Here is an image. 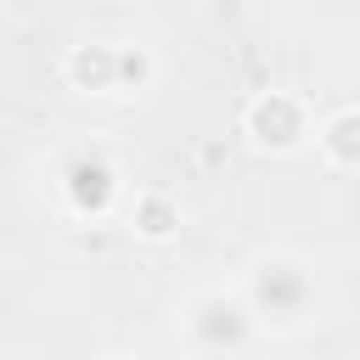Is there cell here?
<instances>
[{"label":"cell","instance_id":"obj_7","mask_svg":"<svg viewBox=\"0 0 360 360\" xmlns=\"http://www.w3.org/2000/svg\"><path fill=\"white\" fill-rule=\"evenodd\" d=\"M315 152H321L326 169H338V174H360V107H332V112H321Z\"/></svg>","mask_w":360,"mask_h":360},{"label":"cell","instance_id":"obj_6","mask_svg":"<svg viewBox=\"0 0 360 360\" xmlns=\"http://www.w3.org/2000/svg\"><path fill=\"white\" fill-rule=\"evenodd\" d=\"M62 84L79 96H118V39H79L62 51Z\"/></svg>","mask_w":360,"mask_h":360},{"label":"cell","instance_id":"obj_3","mask_svg":"<svg viewBox=\"0 0 360 360\" xmlns=\"http://www.w3.org/2000/svg\"><path fill=\"white\" fill-rule=\"evenodd\" d=\"M174 332H180L191 360H236L259 338V321H253V309L236 287H197L180 304Z\"/></svg>","mask_w":360,"mask_h":360},{"label":"cell","instance_id":"obj_9","mask_svg":"<svg viewBox=\"0 0 360 360\" xmlns=\"http://www.w3.org/2000/svg\"><path fill=\"white\" fill-rule=\"evenodd\" d=\"M96 360H141V354H124V349H112V354H96Z\"/></svg>","mask_w":360,"mask_h":360},{"label":"cell","instance_id":"obj_1","mask_svg":"<svg viewBox=\"0 0 360 360\" xmlns=\"http://www.w3.org/2000/svg\"><path fill=\"white\" fill-rule=\"evenodd\" d=\"M236 292L248 298L259 332H270V338H287V332L315 326V321H321V304H326L315 264H309L304 253H292V248H264V253H253V259L242 264Z\"/></svg>","mask_w":360,"mask_h":360},{"label":"cell","instance_id":"obj_5","mask_svg":"<svg viewBox=\"0 0 360 360\" xmlns=\"http://www.w3.org/2000/svg\"><path fill=\"white\" fill-rule=\"evenodd\" d=\"M124 231H129L135 242H146V248H163V242H174V236L186 231V208H180L174 191L141 186V191H129V202H124Z\"/></svg>","mask_w":360,"mask_h":360},{"label":"cell","instance_id":"obj_2","mask_svg":"<svg viewBox=\"0 0 360 360\" xmlns=\"http://www.w3.org/2000/svg\"><path fill=\"white\" fill-rule=\"evenodd\" d=\"M51 197L68 219H107L112 208L129 202L124 191V163L101 141H73L51 163Z\"/></svg>","mask_w":360,"mask_h":360},{"label":"cell","instance_id":"obj_8","mask_svg":"<svg viewBox=\"0 0 360 360\" xmlns=\"http://www.w3.org/2000/svg\"><path fill=\"white\" fill-rule=\"evenodd\" d=\"M163 62L146 39H118V96H146L158 84Z\"/></svg>","mask_w":360,"mask_h":360},{"label":"cell","instance_id":"obj_4","mask_svg":"<svg viewBox=\"0 0 360 360\" xmlns=\"http://www.w3.org/2000/svg\"><path fill=\"white\" fill-rule=\"evenodd\" d=\"M236 129H242V141H248L259 158H292V152L315 146L321 118H315V107H309L298 90L270 84V90H253V96L242 101Z\"/></svg>","mask_w":360,"mask_h":360}]
</instances>
